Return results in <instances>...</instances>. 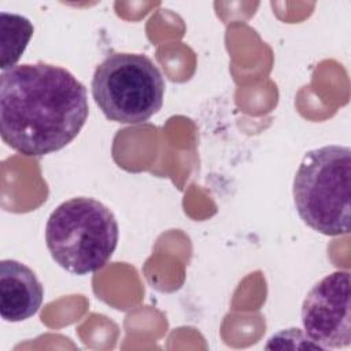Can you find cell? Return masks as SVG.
Returning <instances> with one entry per match:
<instances>
[{
    "instance_id": "cell-7",
    "label": "cell",
    "mask_w": 351,
    "mask_h": 351,
    "mask_svg": "<svg viewBox=\"0 0 351 351\" xmlns=\"http://www.w3.org/2000/svg\"><path fill=\"white\" fill-rule=\"evenodd\" d=\"M1 32V59L0 69L7 70L14 66L25 52L34 27L32 22L18 14L0 12Z\"/></svg>"
},
{
    "instance_id": "cell-5",
    "label": "cell",
    "mask_w": 351,
    "mask_h": 351,
    "mask_svg": "<svg viewBox=\"0 0 351 351\" xmlns=\"http://www.w3.org/2000/svg\"><path fill=\"white\" fill-rule=\"evenodd\" d=\"M302 325L321 350L350 346V271L336 270L308 291L302 304Z\"/></svg>"
},
{
    "instance_id": "cell-3",
    "label": "cell",
    "mask_w": 351,
    "mask_h": 351,
    "mask_svg": "<svg viewBox=\"0 0 351 351\" xmlns=\"http://www.w3.org/2000/svg\"><path fill=\"white\" fill-rule=\"evenodd\" d=\"M351 151L324 145L308 151L293 178V202L303 222L325 236L350 233Z\"/></svg>"
},
{
    "instance_id": "cell-4",
    "label": "cell",
    "mask_w": 351,
    "mask_h": 351,
    "mask_svg": "<svg viewBox=\"0 0 351 351\" xmlns=\"http://www.w3.org/2000/svg\"><path fill=\"white\" fill-rule=\"evenodd\" d=\"M92 96L110 121L143 123L155 115L165 96L160 70L145 55L112 52L97 64Z\"/></svg>"
},
{
    "instance_id": "cell-2",
    "label": "cell",
    "mask_w": 351,
    "mask_h": 351,
    "mask_svg": "<svg viewBox=\"0 0 351 351\" xmlns=\"http://www.w3.org/2000/svg\"><path fill=\"white\" fill-rule=\"evenodd\" d=\"M118 237L115 215L93 197L78 196L60 203L45 225L52 259L77 276L104 267L118 245Z\"/></svg>"
},
{
    "instance_id": "cell-6",
    "label": "cell",
    "mask_w": 351,
    "mask_h": 351,
    "mask_svg": "<svg viewBox=\"0 0 351 351\" xmlns=\"http://www.w3.org/2000/svg\"><path fill=\"white\" fill-rule=\"evenodd\" d=\"M44 288L36 273L22 262H0V315L7 322L33 317L41 307Z\"/></svg>"
},
{
    "instance_id": "cell-1",
    "label": "cell",
    "mask_w": 351,
    "mask_h": 351,
    "mask_svg": "<svg viewBox=\"0 0 351 351\" xmlns=\"http://www.w3.org/2000/svg\"><path fill=\"white\" fill-rule=\"evenodd\" d=\"M89 114L86 88L69 70L23 63L0 75V133L25 156H43L71 143Z\"/></svg>"
}]
</instances>
